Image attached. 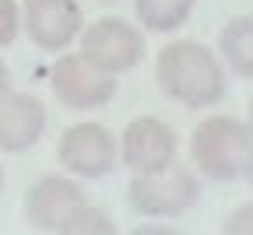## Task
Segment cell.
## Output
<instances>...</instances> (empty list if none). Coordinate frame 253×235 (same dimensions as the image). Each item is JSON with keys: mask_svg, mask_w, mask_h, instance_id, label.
Returning a JSON list of instances; mask_svg holds the SVG:
<instances>
[{"mask_svg": "<svg viewBox=\"0 0 253 235\" xmlns=\"http://www.w3.org/2000/svg\"><path fill=\"white\" fill-rule=\"evenodd\" d=\"M155 74L162 91L172 98V102L186 106V109H204L214 106L221 95H225V71H221V60L201 46V42H169L162 53H158Z\"/></svg>", "mask_w": 253, "mask_h": 235, "instance_id": "6da1fadb", "label": "cell"}, {"mask_svg": "<svg viewBox=\"0 0 253 235\" xmlns=\"http://www.w3.org/2000/svg\"><path fill=\"white\" fill-rule=\"evenodd\" d=\"M190 155L204 176L232 183L253 158V126L236 116H208L190 137Z\"/></svg>", "mask_w": 253, "mask_h": 235, "instance_id": "7a4b0ae2", "label": "cell"}, {"mask_svg": "<svg viewBox=\"0 0 253 235\" xmlns=\"http://www.w3.org/2000/svg\"><path fill=\"white\" fill-rule=\"evenodd\" d=\"M197 196H201V186L194 172L176 161L158 172H141L130 183V207L148 218H176L194 207Z\"/></svg>", "mask_w": 253, "mask_h": 235, "instance_id": "3957f363", "label": "cell"}, {"mask_svg": "<svg viewBox=\"0 0 253 235\" xmlns=\"http://www.w3.org/2000/svg\"><path fill=\"white\" fill-rule=\"evenodd\" d=\"M81 56L109 74H123L144 56V36L123 18H99L81 32Z\"/></svg>", "mask_w": 253, "mask_h": 235, "instance_id": "277c9868", "label": "cell"}, {"mask_svg": "<svg viewBox=\"0 0 253 235\" xmlns=\"http://www.w3.org/2000/svg\"><path fill=\"white\" fill-rule=\"evenodd\" d=\"M49 81H53L56 98L71 109H99V106L113 102V95H116V74L95 67L81 53L60 56L53 63Z\"/></svg>", "mask_w": 253, "mask_h": 235, "instance_id": "5b68a950", "label": "cell"}, {"mask_svg": "<svg viewBox=\"0 0 253 235\" xmlns=\"http://www.w3.org/2000/svg\"><path fill=\"white\" fill-rule=\"evenodd\" d=\"M81 204H88V193L74 176H42L25 193V218L36 232L60 235Z\"/></svg>", "mask_w": 253, "mask_h": 235, "instance_id": "8992f818", "label": "cell"}, {"mask_svg": "<svg viewBox=\"0 0 253 235\" xmlns=\"http://www.w3.org/2000/svg\"><path fill=\"white\" fill-rule=\"evenodd\" d=\"M60 165L74 179H99L116 165V137L102 123H74L60 137Z\"/></svg>", "mask_w": 253, "mask_h": 235, "instance_id": "52a82bcc", "label": "cell"}, {"mask_svg": "<svg viewBox=\"0 0 253 235\" xmlns=\"http://www.w3.org/2000/svg\"><path fill=\"white\" fill-rule=\"evenodd\" d=\"M21 25L39 49H67L81 36V4L78 0H25Z\"/></svg>", "mask_w": 253, "mask_h": 235, "instance_id": "ba28073f", "label": "cell"}, {"mask_svg": "<svg viewBox=\"0 0 253 235\" xmlns=\"http://www.w3.org/2000/svg\"><path fill=\"white\" fill-rule=\"evenodd\" d=\"M120 155H123V165L137 176L141 172H158V169H166V165L176 161V133L162 119L141 116L123 130Z\"/></svg>", "mask_w": 253, "mask_h": 235, "instance_id": "9c48e42d", "label": "cell"}, {"mask_svg": "<svg viewBox=\"0 0 253 235\" xmlns=\"http://www.w3.org/2000/svg\"><path fill=\"white\" fill-rule=\"evenodd\" d=\"M46 130V106L28 91H0V151H28Z\"/></svg>", "mask_w": 253, "mask_h": 235, "instance_id": "30bf717a", "label": "cell"}, {"mask_svg": "<svg viewBox=\"0 0 253 235\" xmlns=\"http://www.w3.org/2000/svg\"><path fill=\"white\" fill-rule=\"evenodd\" d=\"M218 46L232 71L253 81V14H239L225 21V28L218 32Z\"/></svg>", "mask_w": 253, "mask_h": 235, "instance_id": "8fae6325", "label": "cell"}, {"mask_svg": "<svg viewBox=\"0 0 253 235\" xmlns=\"http://www.w3.org/2000/svg\"><path fill=\"white\" fill-rule=\"evenodd\" d=\"M197 0H137L134 11L141 18V28L148 32H176L190 11H194Z\"/></svg>", "mask_w": 253, "mask_h": 235, "instance_id": "7c38bea8", "label": "cell"}, {"mask_svg": "<svg viewBox=\"0 0 253 235\" xmlns=\"http://www.w3.org/2000/svg\"><path fill=\"white\" fill-rule=\"evenodd\" d=\"M60 235H116V221L95 204H81Z\"/></svg>", "mask_w": 253, "mask_h": 235, "instance_id": "4fadbf2b", "label": "cell"}, {"mask_svg": "<svg viewBox=\"0 0 253 235\" xmlns=\"http://www.w3.org/2000/svg\"><path fill=\"white\" fill-rule=\"evenodd\" d=\"M18 28H21V7H18V0H0V46L14 42Z\"/></svg>", "mask_w": 253, "mask_h": 235, "instance_id": "5bb4252c", "label": "cell"}, {"mask_svg": "<svg viewBox=\"0 0 253 235\" xmlns=\"http://www.w3.org/2000/svg\"><path fill=\"white\" fill-rule=\"evenodd\" d=\"M221 232L225 235H253V200L243 207H236L225 221H221Z\"/></svg>", "mask_w": 253, "mask_h": 235, "instance_id": "9a60e30c", "label": "cell"}, {"mask_svg": "<svg viewBox=\"0 0 253 235\" xmlns=\"http://www.w3.org/2000/svg\"><path fill=\"white\" fill-rule=\"evenodd\" d=\"M134 235H183V228H166V225H148V228H137Z\"/></svg>", "mask_w": 253, "mask_h": 235, "instance_id": "2e32d148", "label": "cell"}, {"mask_svg": "<svg viewBox=\"0 0 253 235\" xmlns=\"http://www.w3.org/2000/svg\"><path fill=\"white\" fill-rule=\"evenodd\" d=\"M11 88V74H7V67L0 63V91H7Z\"/></svg>", "mask_w": 253, "mask_h": 235, "instance_id": "e0dca14e", "label": "cell"}, {"mask_svg": "<svg viewBox=\"0 0 253 235\" xmlns=\"http://www.w3.org/2000/svg\"><path fill=\"white\" fill-rule=\"evenodd\" d=\"M243 179H246V183H250V190H253V158L246 161V169H243Z\"/></svg>", "mask_w": 253, "mask_h": 235, "instance_id": "ac0fdd59", "label": "cell"}, {"mask_svg": "<svg viewBox=\"0 0 253 235\" xmlns=\"http://www.w3.org/2000/svg\"><path fill=\"white\" fill-rule=\"evenodd\" d=\"M250 126H253V98H250Z\"/></svg>", "mask_w": 253, "mask_h": 235, "instance_id": "d6986e66", "label": "cell"}, {"mask_svg": "<svg viewBox=\"0 0 253 235\" xmlns=\"http://www.w3.org/2000/svg\"><path fill=\"white\" fill-rule=\"evenodd\" d=\"M0 186H4V169H0Z\"/></svg>", "mask_w": 253, "mask_h": 235, "instance_id": "ffe728a7", "label": "cell"}]
</instances>
